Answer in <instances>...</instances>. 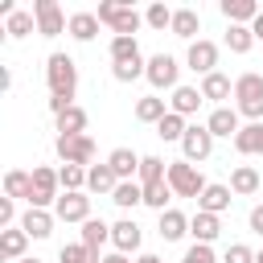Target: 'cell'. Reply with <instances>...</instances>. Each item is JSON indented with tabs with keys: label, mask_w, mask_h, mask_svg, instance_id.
<instances>
[{
	"label": "cell",
	"mask_w": 263,
	"mask_h": 263,
	"mask_svg": "<svg viewBox=\"0 0 263 263\" xmlns=\"http://www.w3.org/2000/svg\"><path fill=\"white\" fill-rule=\"evenodd\" d=\"M45 78H49V111H53V115L78 107V103H74V95H78V66H74L70 53H49Z\"/></svg>",
	"instance_id": "6da1fadb"
},
{
	"label": "cell",
	"mask_w": 263,
	"mask_h": 263,
	"mask_svg": "<svg viewBox=\"0 0 263 263\" xmlns=\"http://www.w3.org/2000/svg\"><path fill=\"white\" fill-rule=\"evenodd\" d=\"M234 111L238 115H251L255 123H259V115H263V74H255V70H247V74H238L234 78Z\"/></svg>",
	"instance_id": "7a4b0ae2"
},
{
	"label": "cell",
	"mask_w": 263,
	"mask_h": 263,
	"mask_svg": "<svg viewBox=\"0 0 263 263\" xmlns=\"http://www.w3.org/2000/svg\"><path fill=\"white\" fill-rule=\"evenodd\" d=\"M99 21L111 25L115 37H132V33L140 29V12H136L132 4H119V0H103V4H99Z\"/></svg>",
	"instance_id": "3957f363"
},
{
	"label": "cell",
	"mask_w": 263,
	"mask_h": 263,
	"mask_svg": "<svg viewBox=\"0 0 263 263\" xmlns=\"http://www.w3.org/2000/svg\"><path fill=\"white\" fill-rule=\"evenodd\" d=\"M168 185H173V193H177V197H201L205 177H201L189 160H173V164H168Z\"/></svg>",
	"instance_id": "277c9868"
},
{
	"label": "cell",
	"mask_w": 263,
	"mask_h": 263,
	"mask_svg": "<svg viewBox=\"0 0 263 263\" xmlns=\"http://www.w3.org/2000/svg\"><path fill=\"white\" fill-rule=\"evenodd\" d=\"M181 152H185L189 164H193V160H210V152H214V132H210L205 123H193V127L185 132V140H181Z\"/></svg>",
	"instance_id": "5b68a950"
},
{
	"label": "cell",
	"mask_w": 263,
	"mask_h": 263,
	"mask_svg": "<svg viewBox=\"0 0 263 263\" xmlns=\"http://www.w3.org/2000/svg\"><path fill=\"white\" fill-rule=\"evenodd\" d=\"M33 16H37V33L41 37H58L70 21L62 16V8H58V0H33Z\"/></svg>",
	"instance_id": "8992f818"
},
{
	"label": "cell",
	"mask_w": 263,
	"mask_h": 263,
	"mask_svg": "<svg viewBox=\"0 0 263 263\" xmlns=\"http://www.w3.org/2000/svg\"><path fill=\"white\" fill-rule=\"evenodd\" d=\"M58 156L66 164H90L95 160V140L90 136H58Z\"/></svg>",
	"instance_id": "52a82bcc"
},
{
	"label": "cell",
	"mask_w": 263,
	"mask_h": 263,
	"mask_svg": "<svg viewBox=\"0 0 263 263\" xmlns=\"http://www.w3.org/2000/svg\"><path fill=\"white\" fill-rule=\"evenodd\" d=\"M177 70H181V66H177L173 53H156V58H148V74H144V78H148L156 90H164V86L177 90Z\"/></svg>",
	"instance_id": "ba28073f"
},
{
	"label": "cell",
	"mask_w": 263,
	"mask_h": 263,
	"mask_svg": "<svg viewBox=\"0 0 263 263\" xmlns=\"http://www.w3.org/2000/svg\"><path fill=\"white\" fill-rule=\"evenodd\" d=\"M185 62H189V70H197V74L205 78V74H214V66H218V45H214V41H205V37H197V41L189 45Z\"/></svg>",
	"instance_id": "9c48e42d"
},
{
	"label": "cell",
	"mask_w": 263,
	"mask_h": 263,
	"mask_svg": "<svg viewBox=\"0 0 263 263\" xmlns=\"http://www.w3.org/2000/svg\"><path fill=\"white\" fill-rule=\"evenodd\" d=\"M53 214H58L62 222H86V218H90V197H86V193H62V197L53 201Z\"/></svg>",
	"instance_id": "30bf717a"
},
{
	"label": "cell",
	"mask_w": 263,
	"mask_h": 263,
	"mask_svg": "<svg viewBox=\"0 0 263 263\" xmlns=\"http://www.w3.org/2000/svg\"><path fill=\"white\" fill-rule=\"evenodd\" d=\"M205 127H210L214 136H226V140H234V136L242 132V123H238V111H234V107H214V115L205 119Z\"/></svg>",
	"instance_id": "8fae6325"
},
{
	"label": "cell",
	"mask_w": 263,
	"mask_h": 263,
	"mask_svg": "<svg viewBox=\"0 0 263 263\" xmlns=\"http://www.w3.org/2000/svg\"><path fill=\"white\" fill-rule=\"evenodd\" d=\"M230 185H205L201 189V197H197V210H205V214H218L222 218V210H230Z\"/></svg>",
	"instance_id": "7c38bea8"
},
{
	"label": "cell",
	"mask_w": 263,
	"mask_h": 263,
	"mask_svg": "<svg viewBox=\"0 0 263 263\" xmlns=\"http://www.w3.org/2000/svg\"><path fill=\"white\" fill-rule=\"evenodd\" d=\"M189 234H193L197 242H214V238L222 234V218H218V214H205V210H197V214L189 218Z\"/></svg>",
	"instance_id": "4fadbf2b"
},
{
	"label": "cell",
	"mask_w": 263,
	"mask_h": 263,
	"mask_svg": "<svg viewBox=\"0 0 263 263\" xmlns=\"http://www.w3.org/2000/svg\"><path fill=\"white\" fill-rule=\"evenodd\" d=\"M25 247H29V234H25V226H8V230H0V259H25Z\"/></svg>",
	"instance_id": "5bb4252c"
},
{
	"label": "cell",
	"mask_w": 263,
	"mask_h": 263,
	"mask_svg": "<svg viewBox=\"0 0 263 263\" xmlns=\"http://www.w3.org/2000/svg\"><path fill=\"white\" fill-rule=\"evenodd\" d=\"M111 242L119 247V255H127V251H140V226H136L132 218H119V222L111 226Z\"/></svg>",
	"instance_id": "9a60e30c"
},
{
	"label": "cell",
	"mask_w": 263,
	"mask_h": 263,
	"mask_svg": "<svg viewBox=\"0 0 263 263\" xmlns=\"http://www.w3.org/2000/svg\"><path fill=\"white\" fill-rule=\"evenodd\" d=\"M99 25H103V21H99V12H74L66 29H70V37H74V41H95V37H99Z\"/></svg>",
	"instance_id": "2e32d148"
},
{
	"label": "cell",
	"mask_w": 263,
	"mask_h": 263,
	"mask_svg": "<svg viewBox=\"0 0 263 263\" xmlns=\"http://www.w3.org/2000/svg\"><path fill=\"white\" fill-rule=\"evenodd\" d=\"M140 160H144V156H140V152H132V148H115V152L107 156V164L115 168V177H119V181H132V173H140Z\"/></svg>",
	"instance_id": "e0dca14e"
},
{
	"label": "cell",
	"mask_w": 263,
	"mask_h": 263,
	"mask_svg": "<svg viewBox=\"0 0 263 263\" xmlns=\"http://www.w3.org/2000/svg\"><path fill=\"white\" fill-rule=\"evenodd\" d=\"M21 226H25L29 238H49V234H53V214H49V210H25Z\"/></svg>",
	"instance_id": "ac0fdd59"
},
{
	"label": "cell",
	"mask_w": 263,
	"mask_h": 263,
	"mask_svg": "<svg viewBox=\"0 0 263 263\" xmlns=\"http://www.w3.org/2000/svg\"><path fill=\"white\" fill-rule=\"evenodd\" d=\"M263 8L255 4V0H222V16L230 21V25H247V21H255Z\"/></svg>",
	"instance_id": "d6986e66"
},
{
	"label": "cell",
	"mask_w": 263,
	"mask_h": 263,
	"mask_svg": "<svg viewBox=\"0 0 263 263\" xmlns=\"http://www.w3.org/2000/svg\"><path fill=\"white\" fill-rule=\"evenodd\" d=\"M173 33H177V37H185V41L193 45V41H197V33H201V16H197L193 8H177V12H173Z\"/></svg>",
	"instance_id": "ffe728a7"
},
{
	"label": "cell",
	"mask_w": 263,
	"mask_h": 263,
	"mask_svg": "<svg viewBox=\"0 0 263 263\" xmlns=\"http://www.w3.org/2000/svg\"><path fill=\"white\" fill-rule=\"evenodd\" d=\"M197 107H201V86H177L168 99V111H177V115H193Z\"/></svg>",
	"instance_id": "44dd1931"
},
{
	"label": "cell",
	"mask_w": 263,
	"mask_h": 263,
	"mask_svg": "<svg viewBox=\"0 0 263 263\" xmlns=\"http://www.w3.org/2000/svg\"><path fill=\"white\" fill-rule=\"evenodd\" d=\"M259 148H263V119H259V123H247V127L234 136V152H238V156H255Z\"/></svg>",
	"instance_id": "7402d4cb"
},
{
	"label": "cell",
	"mask_w": 263,
	"mask_h": 263,
	"mask_svg": "<svg viewBox=\"0 0 263 263\" xmlns=\"http://www.w3.org/2000/svg\"><path fill=\"white\" fill-rule=\"evenodd\" d=\"M115 185H119V177H115V168L103 160V164H90V173H86V189H95V193H115Z\"/></svg>",
	"instance_id": "603a6c76"
},
{
	"label": "cell",
	"mask_w": 263,
	"mask_h": 263,
	"mask_svg": "<svg viewBox=\"0 0 263 263\" xmlns=\"http://www.w3.org/2000/svg\"><path fill=\"white\" fill-rule=\"evenodd\" d=\"M29 193H33V173H25V168H8L4 173V197H25L29 201Z\"/></svg>",
	"instance_id": "cb8c5ba5"
},
{
	"label": "cell",
	"mask_w": 263,
	"mask_h": 263,
	"mask_svg": "<svg viewBox=\"0 0 263 263\" xmlns=\"http://www.w3.org/2000/svg\"><path fill=\"white\" fill-rule=\"evenodd\" d=\"M189 234V218L181 214V210H164L160 214V238L164 242H177V238H185Z\"/></svg>",
	"instance_id": "d4e9b609"
},
{
	"label": "cell",
	"mask_w": 263,
	"mask_h": 263,
	"mask_svg": "<svg viewBox=\"0 0 263 263\" xmlns=\"http://www.w3.org/2000/svg\"><path fill=\"white\" fill-rule=\"evenodd\" d=\"M230 95H234V82H230L226 74H218V70H214V74H205V78H201V99L222 103V99H230Z\"/></svg>",
	"instance_id": "484cf974"
},
{
	"label": "cell",
	"mask_w": 263,
	"mask_h": 263,
	"mask_svg": "<svg viewBox=\"0 0 263 263\" xmlns=\"http://www.w3.org/2000/svg\"><path fill=\"white\" fill-rule=\"evenodd\" d=\"M86 111L82 107H70V111H62L58 115V136H86Z\"/></svg>",
	"instance_id": "4316f807"
},
{
	"label": "cell",
	"mask_w": 263,
	"mask_h": 263,
	"mask_svg": "<svg viewBox=\"0 0 263 263\" xmlns=\"http://www.w3.org/2000/svg\"><path fill=\"white\" fill-rule=\"evenodd\" d=\"M168 115V107H164V99H156V95H144L140 103H136V119L140 123H160Z\"/></svg>",
	"instance_id": "83f0119b"
},
{
	"label": "cell",
	"mask_w": 263,
	"mask_h": 263,
	"mask_svg": "<svg viewBox=\"0 0 263 263\" xmlns=\"http://www.w3.org/2000/svg\"><path fill=\"white\" fill-rule=\"evenodd\" d=\"M111 201H115L119 210H132V205L144 201V185H140V181H119L115 193H111Z\"/></svg>",
	"instance_id": "f1b7e54d"
},
{
	"label": "cell",
	"mask_w": 263,
	"mask_h": 263,
	"mask_svg": "<svg viewBox=\"0 0 263 263\" xmlns=\"http://www.w3.org/2000/svg\"><path fill=\"white\" fill-rule=\"evenodd\" d=\"M107 238H111V226H107L103 218H86V222H82V238H78V242H86L90 251H99Z\"/></svg>",
	"instance_id": "f546056e"
},
{
	"label": "cell",
	"mask_w": 263,
	"mask_h": 263,
	"mask_svg": "<svg viewBox=\"0 0 263 263\" xmlns=\"http://www.w3.org/2000/svg\"><path fill=\"white\" fill-rule=\"evenodd\" d=\"M123 62H140L136 37H111V66H123Z\"/></svg>",
	"instance_id": "4dcf8cb0"
},
{
	"label": "cell",
	"mask_w": 263,
	"mask_h": 263,
	"mask_svg": "<svg viewBox=\"0 0 263 263\" xmlns=\"http://www.w3.org/2000/svg\"><path fill=\"white\" fill-rule=\"evenodd\" d=\"M255 189H259V173H255L251 164H238V168L230 173V193H242V197H247V193H255Z\"/></svg>",
	"instance_id": "1f68e13d"
},
{
	"label": "cell",
	"mask_w": 263,
	"mask_h": 263,
	"mask_svg": "<svg viewBox=\"0 0 263 263\" xmlns=\"http://www.w3.org/2000/svg\"><path fill=\"white\" fill-rule=\"evenodd\" d=\"M185 132H189V123H185V115H177V111H168V115L156 123V136H160V140H185Z\"/></svg>",
	"instance_id": "d6a6232c"
},
{
	"label": "cell",
	"mask_w": 263,
	"mask_h": 263,
	"mask_svg": "<svg viewBox=\"0 0 263 263\" xmlns=\"http://www.w3.org/2000/svg\"><path fill=\"white\" fill-rule=\"evenodd\" d=\"M136 177H140V185H156V181H168V168H164V160H160V156H144Z\"/></svg>",
	"instance_id": "836d02e7"
},
{
	"label": "cell",
	"mask_w": 263,
	"mask_h": 263,
	"mask_svg": "<svg viewBox=\"0 0 263 263\" xmlns=\"http://www.w3.org/2000/svg\"><path fill=\"white\" fill-rule=\"evenodd\" d=\"M86 173H90V168H82V164H62V168H58V181H62L66 193H82Z\"/></svg>",
	"instance_id": "e575fe53"
},
{
	"label": "cell",
	"mask_w": 263,
	"mask_h": 263,
	"mask_svg": "<svg viewBox=\"0 0 263 263\" xmlns=\"http://www.w3.org/2000/svg\"><path fill=\"white\" fill-rule=\"evenodd\" d=\"M226 45H230V53H247V49L255 45L251 25H230V29H226Z\"/></svg>",
	"instance_id": "d590c367"
},
{
	"label": "cell",
	"mask_w": 263,
	"mask_h": 263,
	"mask_svg": "<svg viewBox=\"0 0 263 263\" xmlns=\"http://www.w3.org/2000/svg\"><path fill=\"white\" fill-rule=\"evenodd\" d=\"M168 197H177L168 181H156V185H144V205H152V210H160V214H164V205H168Z\"/></svg>",
	"instance_id": "8d00e7d4"
},
{
	"label": "cell",
	"mask_w": 263,
	"mask_h": 263,
	"mask_svg": "<svg viewBox=\"0 0 263 263\" xmlns=\"http://www.w3.org/2000/svg\"><path fill=\"white\" fill-rule=\"evenodd\" d=\"M62 263H103L99 251H90L86 242H66L62 247Z\"/></svg>",
	"instance_id": "74e56055"
},
{
	"label": "cell",
	"mask_w": 263,
	"mask_h": 263,
	"mask_svg": "<svg viewBox=\"0 0 263 263\" xmlns=\"http://www.w3.org/2000/svg\"><path fill=\"white\" fill-rule=\"evenodd\" d=\"M33 25H37V16H33V12H12V16L4 21V33H8V37H29V33H33Z\"/></svg>",
	"instance_id": "f35d334b"
},
{
	"label": "cell",
	"mask_w": 263,
	"mask_h": 263,
	"mask_svg": "<svg viewBox=\"0 0 263 263\" xmlns=\"http://www.w3.org/2000/svg\"><path fill=\"white\" fill-rule=\"evenodd\" d=\"M58 185H62V181H58V173H53V168H45V164H37V168H33V189H37V193L58 197Z\"/></svg>",
	"instance_id": "ab89813d"
},
{
	"label": "cell",
	"mask_w": 263,
	"mask_h": 263,
	"mask_svg": "<svg viewBox=\"0 0 263 263\" xmlns=\"http://www.w3.org/2000/svg\"><path fill=\"white\" fill-rule=\"evenodd\" d=\"M144 21H148L152 29H173V8H164V4H148Z\"/></svg>",
	"instance_id": "60d3db41"
},
{
	"label": "cell",
	"mask_w": 263,
	"mask_h": 263,
	"mask_svg": "<svg viewBox=\"0 0 263 263\" xmlns=\"http://www.w3.org/2000/svg\"><path fill=\"white\" fill-rule=\"evenodd\" d=\"M181 263H218V259H214V247H210V242H193Z\"/></svg>",
	"instance_id": "b9f144b4"
},
{
	"label": "cell",
	"mask_w": 263,
	"mask_h": 263,
	"mask_svg": "<svg viewBox=\"0 0 263 263\" xmlns=\"http://www.w3.org/2000/svg\"><path fill=\"white\" fill-rule=\"evenodd\" d=\"M140 74H148V62L140 58V62H123V66H115V78L119 82H132V78H140Z\"/></svg>",
	"instance_id": "7bdbcfd3"
},
{
	"label": "cell",
	"mask_w": 263,
	"mask_h": 263,
	"mask_svg": "<svg viewBox=\"0 0 263 263\" xmlns=\"http://www.w3.org/2000/svg\"><path fill=\"white\" fill-rule=\"evenodd\" d=\"M222 263H255V251H251V247H242V242H230V247H226V255H222Z\"/></svg>",
	"instance_id": "ee69618b"
},
{
	"label": "cell",
	"mask_w": 263,
	"mask_h": 263,
	"mask_svg": "<svg viewBox=\"0 0 263 263\" xmlns=\"http://www.w3.org/2000/svg\"><path fill=\"white\" fill-rule=\"evenodd\" d=\"M12 218H16V201H12V197H0V226L8 230V226H12Z\"/></svg>",
	"instance_id": "f6af8a7d"
},
{
	"label": "cell",
	"mask_w": 263,
	"mask_h": 263,
	"mask_svg": "<svg viewBox=\"0 0 263 263\" xmlns=\"http://www.w3.org/2000/svg\"><path fill=\"white\" fill-rule=\"evenodd\" d=\"M251 230H255V234H263V205H255V210H251Z\"/></svg>",
	"instance_id": "bcb514c9"
},
{
	"label": "cell",
	"mask_w": 263,
	"mask_h": 263,
	"mask_svg": "<svg viewBox=\"0 0 263 263\" xmlns=\"http://www.w3.org/2000/svg\"><path fill=\"white\" fill-rule=\"evenodd\" d=\"M251 33H255V37H259V41H263V12H259V16H255V21H251Z\"/></svg>",
	"instance_id": "7dc6e473"
},
{
	"label": "cell",
	"mask_w": 263,
	"mask_h": 263,
	"mask_svg": "<svg viewBox=\"0 0 263 263\" xmlns=\"http://www.w3.org/2000/svg\"><path fill=\"white\" fill-rule=\"evenodd\" d=\"M103 263H127V255H119V251H115V255H103Z\"/></svg>",
	"instance_id": "c3c4849f"
},
{
	"label": "cell",
	"mask_w": 263,
	"mask_h": 263,
	"mask_svg": "<svg viewBox=\"0 0 263 263\" xmlns=\"http://www.w3.org/2000/svg\"><path fill=\"white\" fill-rule=\"evenodd\" d=\"M136 263H164V259H156V255H140Z\"/></svg>",
	"instance_id": "681fc988"
},
{
	"label": "cell",
	"mask_w": 263,
	"mask_h": 263,
	"mask_svg": "<svg viewBox=\"0 0 263 263\" xmlns=\"http://www.w3.org/2000/svg\"><path fill=\"white\" fill-rule=\"evenodd\" d=\"M255 263H263V251H255Z\"/></svg>",
	"instance_id": "f907efd6"
},
{
	"label": "cell",
	"mask_w": 263,
	"mask_h": 263,
	"mask_svg": "<svg viewBox=\"0 0 263 263\" xmlns=\"http://www.w3.org/2000/svg\"><path fill=\"white\" fill-rule=\"evenodd\" d=\"M21 263H41V259H21Z\"/></svg>",
	"instance_id": "816d5d0a"
}]
</instances>
